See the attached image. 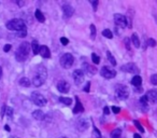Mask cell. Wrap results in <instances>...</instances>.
<instances>
[{"instance_id":"6da1fadb","label":"cell","mask_w":157,"mask_h":138,"mask_svg":"<svg viewBox=\"0 0 157 138\" xmlns=\"http://www.w3.org/2000/svg\"><path fill=\"white\" fill-rule=\"evenodd\" d=\"M46 77H47V72H46L45 67L43 66H39L37 68V71L33 76V83L35 86H41L43 83L45 82Z\"/></svg>"},{"instance_id":"7a4b0ae2","label":"cell","mask_w":157,"mask_h":138,"mask_svg":"<svg viewBox=\"0 0 157 138\" xmlns=\"http://www.w3.org/2000/svg\"><path fill=\"white\" fill-rule=\"evenodd\" d=\"M29 50H30V46L28 42H23L21 46H19V49L15 53V57L16 60L19 62H25L27 60L28 55H29Z\"/></svg>"},{"instance_id":"3957f363","label":"cell","mask_w":157,"mask_h":138,"mask_svg":"<svg viewBox=\"0 0 157 138\" xmlns=\"http://www.w3.org/2000/svg\"><path fill=\"white\" fill-rule=\"evenodd\" d=\"M7 28L9 30H15V31L19 32L26 29V24H25V22H24L23 19H14L7 23Z\"/></svg>"},{"instance_id":"277c9868","label":"cell","mask_w":157,"mask_h":138,"mask_svg":"<svg viewBox=\"0 0 157 138\" xmlns=\"http://www.w3.org/2000/svg\"><path fill=\"white\" fill-rule=\"evenodd\" d=\"M60 65L66 69H69L72 67V65L74 64V57L69 53H66L60 57Z\"/></svg>"},{"instance_id":"5b68a950","label":"cell","mask_w":157,"mask_h":138,"mask_svg":"<svg viewBox=\"0 0 157 138\" xmlns=\"http://www.w3.org/2000/svg\"><path fill=\"white\" fill-rule=\"evenodd\" d=\"M115 95L118 99H120V100L127 99L128 96H129L128 88H126V86H124V85H117L115 88Z\"/></svg>"},{"instance_id":"8992f818","label":"cell","mask_w":157,"mask_h":138,"mask_svg":"<svg viewBox=\"0 0 157 138\" xmlns=\"http://www.w3.org/2000/svg\"><path fill=\"white\" fill-rule=\"evenodd\" d=\"M31 99H33V104L39 107H44L46 105V102H47L45 99V97L43 96L42 94L37 93V92H35L31 94Z\"/></svg>"},{"instance_id":"52a82bcc","label":"cell","mask_w":157,"mask_h":138,"mask_svg":"<svg viewBox=\"0 0 157 138\" xmlns=\"http://www.w3.org/2000/svg\"><path fill=\"white\" fill-rule=\"evenodd\" d=\"M100 74L106 79H113L116 76V71L114 69L108 67V66H104L100 70Z\"/></svg>"},{"instance_id":"ba28073f","label":"cell","mask_w":157,"mask_h":138,"mask_svg":"<svg viewBox=\"0 0 157 138\" xmlns=\"http://www.w3.org/2000/svg\"><path fill=\"white\" fill-rule=\"evenodd\" d=\"M73 80L77 85H80L84 81V72L82 69H75L73 71Z\"/></svg>"},{"instance_id":"9c48e42d","label":"cell","mask_w":157,"mask_h":138,"mask_svg":"<svg viewBox=\"0 0 157 138\" xmlns=\"http://www.w3.org/2000/svg\"><path fill=\"white\" fill-rule=\"evenodd\" d=\"M114 22L120 27L124 28L125 26H127V17L124 16L123 14H114Z\"/></svg>"},{"instance_id":"30bf717a","label":"cell","mask_w":157,"mask_h":138,"mask_svg":"<svg viewBox=\"0 0 157 138\" xmlns=\"http://www.w3.org/2000/svg\"><path fill=\"white\" fill-rule=\"evenodd\" d=\"M120 69L123 71H126V72H129V74H139V68L132 63H129V64L123 65Z\"/></svg>"},{"instance_id":"8fae6325","label":"cell","mask_w":157,"mask_h":138,"mask_svg":"<svg viewBox=\"0 0 157 138\" xmlns=\"http://www.w3.org/2000/svg\"><path fill=\"white\" fill-rule=\"evenodd\" d=\"M57 90L60 93H68L70 90V84L65 80H60L59 82L57 83Z\"/></svg>"},{"instance_id":"7c38bea8","label":"cell","mask_w":157,"mask_h":138,"mask_svg":"<svg viewBox=\"0 0 157 138\" xmlns=\"http://www.w3.org/2000/svg\"><path fill=\"white\" fill-rule=\"evenodd\" d=\"M145 96H146V99H148V102L157 104V91L151 90V91H148V92L145 94Z\"/></svg>"},{"instance_id":"4fadbf2b","label":"cell","mask_w":157,"mask_h":138,"mask_svg":"<svg viewBox=\"0 0 157 138\" xmlns=\"http://www.w3.org/2000/svg\"><path fill=\"white\" fill-rule=\"evenodd\" d=\"M63 12H64V15H65L66 17L69 19L70 16H72L74 10L70 5H63Z\"/></svg>"},{"instance_id":"5bb4252c","label":"cell","mask_w":157,"mask_h":138,"mask_svg":"<svg viewBox=\"0 0 157 138\" xmlns=\"http://www.w3.org/2000/svg\"><path fill=\"white\" fill-rule=\"evenodd\" d=\"M83 70H84L83 72H85V74H87V76H89V77L97 72V70H96L95 67H92V66H90V65H88V64L83 65Z\"/></svg>"},{"instance_id":"9a60e30c","label":"cell","mask_w":157,"mask_h":138,"mask_svg":"<svg viewBox=\"0 0 157 138\" xmlns=\"http://www.w3.org/2000/svg\"><path fill=\"white\" fill-rule=\"evenodd\" d=\"M39 54H40L42 57H44V58H50V57H51V52H50V49H49L46 46H40Z\"/></svg>"},{"instance_id":"2e32d148","label":"cell","mask_w":157,"mask_h":138,"mask_svg":"<svg viewBox=\"0 0 157 138\" xmlns=\"http://www.w3.org/2000/svg\"><path fill=\"white\" fill-rule=\"evenodd\" d=\"M88 125H89V123H88V121L86 119H80L78 121V124H77V126H78V131H85V129H88Z\"/></svg>"},{"instance_id":"e0dca14e","label":"cell","mask_w":157,"mask_h":138,"mask_svg":"<svg viewBox=\"0 0 157 138\" xmlns=\"http://www.w3.org/2000/svg\"><path fill=\"white\" fill-rule=\"evenodd\" d=\"M75 101H77V104H75V107L73 108V113L74 115H77V113H80V112H83L84 107H83V105L81 104V101H80L78 96H75Z\"/></svg>"},{"instance_id":"ac0fdd59","label":"cell","mask_w":157,"mask_h":138,"mask_svg":"<svg viewBox=\"0 0 157 138\" xmlns=\"http://www.w3.org/2000/svg\"><path fill=\"white\" fill-rule=\"evenodd\" d=\"M140 105H141V108H142L144 111H146L148 109V99H146V96H145V95L141 96V98H140Z\"/></svg>"},{"instance_id":"d6986e66","label":"cell","mask_w":157,"mask_h":138,"mask_svg":"<svg viewBox=\"0 0 157 138\" xmlns=\"http://www.w3.org/2000/svg\"><path fill=\"white\" fill-rule=\"evenodd\" d=\"M141 83H142V78L140 77V76H134V78H132V80H131V84L132 85H134L136 88H139L140 85H141Z\"/></svg>"},{"instance_id":"ffe728a7","label":"cell","mask_w":157,"mask_h":138,"mask_svg":"<svg viewBox=\"0 0 157 138\" xmlns=\"http://www.w3.org/2000/svg\"><path fill=\"white\" fill-rule=\"evenodd\" d=\"M35 16H36V19H37L40 23H44L45 17H44V15L42 14V12L40 11V10H36V12H35Z\"/></svg>"},{"instance_id":"44dd1931","label":"cell","mask_w":157,"mask_h":138,"mask_svg":"<svg viewBox=\"0 0 157 138\" xmlns=\"http://www.w3.org/2000/svg\"><path fill=\"white\" fill-rule=\"evenodd\" d=\"M31 49H33V52L35 55H37L38 53H39V50H40V46H39V43H38L37 40H33L31 42Z\"/></svg>"},{"instance_id":"7402d4cb","label":"cell","mask_w":157,"mask_h":138,"mask_svg":"<svg viewBox=\"0 0 157 138\" xmlns=\"http://www.w3.org/2000/svg\"><path fill=\"white\" fill-rule=\"evenodd\" d=\"M131 42H132V44H134L137 49L140 48V40H139V37L137 33H134V35H132V37H131Z\"/></svg>"},{"instance_id":"603a6c76","label":"cell","mask_w":157,"mask_h":138,"mask_svg":"<svg viewBox=\"0 0 157 138\" xmlns=\"http://www.w3.org/2000/svg\"><path fill=\"white\" fill-rule=\"evenodd\" d=\"M30 80L28 78H26V77H24V78H22L21 80H19V84L22 85V86H24V88H28V86H30Z\"/></svg>"},{"instance_id":"cb8c5ba5","label":"cell","mask_w":157,"mask_h":138,"mask_svg":"<svg viewBox=\"0 0 157 138\" xmlns=\"http://www.w3.org/2000/svg\"><path fill=\"white\" fill-rule=\"evenodd\" d=\"M33 118L36 120H38V121H40V120L43 119V117H44V115H43V112H42L41 110H36V111H33Z\"/></svg>"},{"instance_id":"d4e9b609","label":"cell","mask_w":157,"mask_h":138,"mask_svg":"<svg viewBox=\"0 0 157 138\" xmlns=\"http://www.w3.org/2000/svg\"><path fill=\"white\" fill-rule=\"evenodd\" d=\"M59 101L61 104H65L66 106H70L72 104V99L68 97H59Z\"/></svg>"},{"instance_id":"484cf974","label":"cell","mask_w":157,"mask_h":138,"mask_svg":"<svg viewBox=\"0 0 157 138\" xmlns=\"http://www.w3.org/2000/svg\"><path fill=\"white\" fill-rule=\"evenodd\" d=\"M106 57H108V60H110V63H111L113 66H115L116 65V60H115V57L112 55V53L110 52V51H106Z\"/></svg>"},{"instance_id":"4316f807","label":"cell","mask_w":157,"mask_h":138,"mask_svg":"<svg viewBox=\"0 0 157 138\" xmlns=\"http://www.w3.org/2000/svg\"><path fill=\"white\" fill-rule=\"evenodd\" d=\"M120 136H122V129H114L111 133V138H120Z\"/></svg>"},{"instance_id":"83f0119b","label":"cell","mask_w":157,"mask_h":138,"mask_svg":"<svg viewBox=\"0 0 157 138\" xmlns=\"http://www.w3.org/2000/svg\"><path fill=\"white\" fill-rule=\"evenodd\" d=\"M102 35L106 38H109V39H112V38H113V33L111 32L110 29H104V30L102 31Z\"/></svg>"},{"instance_id":"f1b7e54d","label":"cell","mask_w":157,"mask_h":138,"mask_svg":"<svg viewBox=\"0 0 157 138\" xmlns=\"http://www.w3.org/2000/svg\"><path fill=\"white\" fill-rule=\"evenodd\" d=\"M89 28H90V38L94 40V39L96 38V27H95V25H94V24H92Z\"/></svg>"},{"instance_id":"f546056e","label":"cell","mask_w":157,"mask_h":138,"mask_svg":"<svg viewBox=\"0 0 157 138\" xmlns=\"http://www.w3.org/2000/svg\"><path fill=\"white\" fill-rule=\"evenodd\" d=\"M92 136L95 138H102V136H101V133L99 132L97 129V127L94 125V132H92Z\"/></svg>"},{"instance_id":"4dcf8cb0","label":"cell","mask_w":157,"mask_h":138,"mask_svg":"<svg viewBox=\"0 0 157 138\" xmlns=\"http://www.w3.org/2000/svg\"><path fill=\"white\" fill-rule=\"evenodd\" d=\"M92 60L94 62V64H99V63H100V57H99L97 54L92 53Z\"/></svg>"},{"instance_id":"1f68e13d","label":"cell","mask_w":157,"mask_h":138,"mask_svg":"<svg viewBox=\"0 0 157 138\" xmlns=\"http://www.w3.org/2000/svg\"><path fill=\"white\" fill-rule=\"evenodd\" d=\"M134 125H136V127L138 129V131H140L141 133H144L143 126H142V125H141L140 123H139V121H137V120H136V121H134Z\"/></svg>"},{"instance_id":"d6a6232c","label":"cell","mask_w":157,"mask_h":138,"mask_svg":"<svg viewBox=\"0 0 157 138\" xmlns=\"http://www.w3.org/2000/svg\"><path fill=\"white\" fill-rule=\"evenodd\" d=\"M5 113H7V115H8L9 118H12V117H13V109L10 108V107H7V108H5Z\"/></svg>"},{"instance_id":"836d02e7","label":"cell","mask_w":157,"mask_h":138,"mask_svg":"<svg viewBox=\"0 0 157 138\" xmlns=\"http://www.w3.org/2000/svg\"><path fill=\"white\" fill-rule=\"evenodd\" d=\"M26 36H27V29L17 32V37H19V38H24V37H26Z\"/></svg>"},{"instance_id":"e575fe53","label":"cell","mask_w":157,"mask_h":138,"mask_svg":"<svg viewBox=\"0 0 157 138\" xmlns=\"http://www.w3.org/2000/svg\"><path fill=\"white\" fill-rule=\"evenodd\" d=\"M124 42H125V46H126V48H127V50L130 51V40L128 39V38H125Z\"/></svg>"},{"instance_id":"d590c367","label":"cell","mask_w":157,"mask_h":138,"mask_svg":"<svg viewBox=\"0 0 157 138\" xmlns=\"http://www.w3.org/2000/svg\"><path fill=\"white\" fill-rule=\"evenodd\" d=\"M148 44L150 46H156V41L154 39H152V38H150L148 40Z\"/></svg>"},{"instance_id":"8d00e7d4","label":"cell","mask_w":157,"mask_h":138,"mask_svg":"<svg viewBox=\"0 0 157 138\" xmlns=\"http://www.w3.org/2000/svg\"><path fill=\"white\" fill-rule=\"evenodd\" d=\"M60 42H61V44H63V46H67V44L69 43V40H68L67 38H65V37H61L60 38Z\"/></svg>"},{"instance_id":"74e56055","label":"cell","mask_w":157,"mask_h":138,"mask_svg":"<svg viewBox=\"0 0 157 138\" xmlns=\"http://www.w3.org/2000/svg\"><path fill=\"white\" fill-rule=\"evenodd\" d=\"M151 82L154 85H157V74H153L152 77H151Z\"/></svg>"},{"instance_id":"f35d334b","label":"cell","mask_w":157,"mask_h":138,"mask_svg":"<svg viewBox=\"0 0 157 138\" xmlns=\"http://www.w3.org/2000/svg\"><path fill=\"white\" fill-rule=\"evenodd\" d=\"M112 111H113L115 115H118V113L120 112V107L113 106V107H112Z\"/></svg>"},{"instance_id":"ab89813d","label":"cell","mask_w":157,"mask_h":138,"mask_svg":"<svg viewBox=\"0 0 157 138\" xmlns=\"http://www.w3.org/2000/svg\"><path fill=\"white\" fill-rule=\"evenodd\" d=\"M92 9L94 11H97V7H98V0H95V1H92Z\"/></svg>"},{"instance_id":"60d3db41","label":"cell","mask_w":157,"mask_h":138,"mask_svg":"<svg viewBox=\"0 0 157 138\" xmlns=\"http://www.w3.org/2000/svg\"><path fill=\"white\" fill-rule=\"evenodd\" d=\"M89 90H90V82H87L86 85H85V88H84V91L85 92H89Z\"/></svg>"},{"instance_id":"b9f144b4","label":"cell","mask_w":157,"mask_h":138,"mask_svg":"<svg viewBox=\"0 0 157 138\" xmlns=\"http://www.w3.org/2000/svg\"><path fill=\"white\" fill-rule=\"evenodd\" d=\"M10 50H11V44H7V46H3V51L5 52H9Z\"/></svg>"},{"instance_id":"7bdbcfd3","label":"cell","mask_w":157,"mask_h":138,"mask_svg":"<svg viewBox=\"0 0 157 138\" xmlns=\"http://www.w3.org/2000/svg\"><path fill=\"white\" fill-rule=\"evenodd\" d=\"M103 113H104V115H109V113H110L109 107H104V108H103Z\"/></svg>"},{"instance_id":"ee69618b","label":"cell","mask_w":157,"mask_h":138,"mask_svg":"<svg viewBox=\"0 0 157 138\" xmlns=\"http://www.w3.org/2000/svg\"><path fill=\"white\" fill-rule=\"evenodd\" d=\"M5 129L7 131V132H10V131H11V129H10V126H9V125H5Z\"/></svg>"},{"instance_id":"f6af8a7d","label":"cell","mask_w":157,"mask_h":138,"mask_svg":"<svg viewBox=\"0 0 157 138\" xmlns=\"http://www.w3.org/2000/svg\"><path fill=\"white\" fill-rule=\"evenodd\" d=\"M17 5H19V7H22V5H24V1H19V2H17Z\"/></svg>"},{"instance_id":"bcb514c9","label":"cell","mask_w":157,"mask_h":138,"mask_svg":"<svg viewBox=\"0 0 157 138\" xmlns=\"http://www.w3.org/2000/svg\"><path fill=\"white\" fill-rule=\"evenodd\" d=\"M134 138H141V136H140L139 134H134Z\"/></svg>"},{"instance_id":"7dc6e473","label":"cell","mask_w":157,"mask_h":138,"mask_svg":"<svg viewBox=\"0 0 157 138\" xmlns=\"http://www.w3.org/2000/svg\"><path fill=\"white\" fill-rule=\"evenodd\" d=\"M1 77H2V68L0 67V79H1Z\"/></svg>"},{"instance_id":"c3c4849f","label":"cell","mask_w":157,"mask_h":138,"mask_svg":"<svg viewBox=\"0 0 157 138\" xmlns=\"http://www.w3.org/2000/svg\"><path fill=\"white\" fill-rule=\"evenodd\" d=\"M60 138H67V137H60Z\"/></svg>"}]
</instances>
